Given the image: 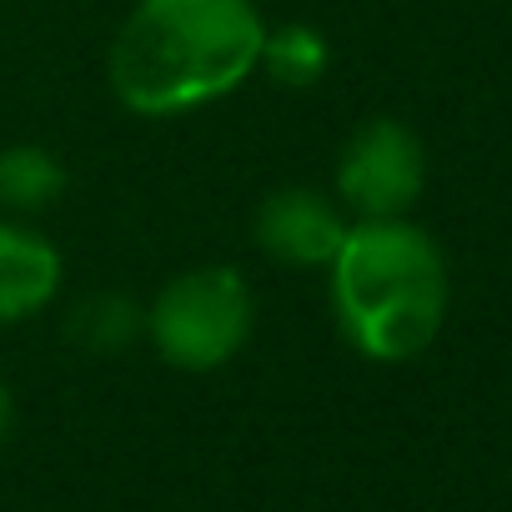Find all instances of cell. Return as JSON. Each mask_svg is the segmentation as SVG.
Masks as SVG:
<instances>
[{"instance_id": "cell-9", "label": "cell", "mask_w": 512, "mask_h": 512, "mask_svg": "<svg viewBox=\"0 0 512 512\" xmlns=\"http://www.w3.org/2000/svg\"><path fill=\"white\" fill-rule=\"evenodd\" d=\"M332 66V46L317 26L307 21H287V26H267V46H262V66L282 91H312Z\"/></svg>"}, {"instance_id": "cell-10", "label": "cell", "mask_w": 512, "mask_h": 512, "mask_svg": "<svg viewBox=\"0 0 512 512\" xmlns=\"http://www.w3.org/2000/svg\"><path fill=\"white\" fill-rule=\"evenodd\" d=\"M11 427H16V392L6 387V377H0V442L11 437Z\"/></svg>"}, {"instance_id": "cell-2", "label": "cell", "mask_w": 512, "mask_h": 512, "mask_svg": "<svg viewBox=\"0 0 512 512\" xmlns=\"http://www.w3.org/2000/svg\"><path fill=\"white\" fill-rule=\"evenodd\" d=\"M447 262L407 216L352 221L327 267V302L342 342L367 362L422 357L447 322Z\"/></svg>"}, {"instance_id": "cell-6", "label": "cell", "mask_w": 512, "mask_h": 512, "mask_svg": "<svg viewBox=\"0 0 512 512\" xmlns=\"http://www.w3.org/2000/svg\"><path fill=\"white\" fill-rule=\"evenodd\" d=\"M66 256L21 216H0V327H21L61 297Z\"/></svg>"}, {"instance_id": "cell-7", "label": "cell", "mask_w": 512, "mask_h": 512, "mask_svg": "<svg viewBox=\"0 0 512 512\" xmlns=\"http://www.w3.org/2000/svg\"><path fill=\"white\" fill-rule=\"evenodd\" d=\"M66 166L56 151L36 146V141H16L0 151V211L6 216H41L66 196Z\"/></svg>"}, {"instance_id": "cell-3", "label": "cell", "mask_w": 512, "mask_h": 512, "mask_svg": "<svg viewBox=\"0 0 512 512\" xmlns=\"http://www.w3.org/2000/svg\"><path fill=\"white\" fill-rule=\"evenodd\" d=\"M256 327V292L226 262L176 272L146 307V342L176 372H221Z\"/></svg>"}, {"instance_id": "cell-4", "label": "cell", "mask_w": 512, "mask_h": 512, "mask_svg": "<svg viewBox=\"0 0 512 512\" xmlns=\"http://www.w3.org/2000/svg\"><path fill=\"white\" fill-rule=\"evenodd\" d=\"M332 196L347 206L352 221H392L407 216L427 186V151L422 136L397 116L362 121L337 156Z\"/></svg>"}, {"instance_id": "cell-1", "label": "cell", "mask_w": 512, "mask_h": 512, "mask_svg": "<svg viewBox=\"0 0 512 512\" xmlns=\"http://www.w3.org/2000/svg\"><path fill=\"white\" fill-rule=\"evenodd\" d=\"M267 46L256 0H136L106 51L111 96L146 121L186 116L241 91Z\"/></svg>"}, {"instance_id": "cell-8", "label": "cell", "mask_w": 512, "mask_h": 512, "mask_svg": "<svg viewBox=\"0 0 512 512\" xmlns=\"http://www.w3.org/2000/svg\"><path fill=\"white\" fill-rule=\"evenodd\" d=\"M66 337L91 357H116L146 337V307L126 292H86L66 312Z\"/></svg>"}, {"instance_id": "cell-5", "label": "cell", "mask_w": 512, "mask_h": 512, "mask_svg": "<svg viewBox=\"0 0 512 512\" xmlns=\"http://www.w3.org/2000/svg\"><path fill=\"white\" fill-rule=\"evenodd\" d=\"M347 206L317 186H272L251 211V241L256 251L277 267H292V272H327L337 246L347 241Z\"/></svg>"}]
</instances>
